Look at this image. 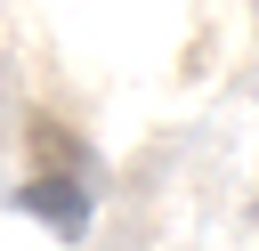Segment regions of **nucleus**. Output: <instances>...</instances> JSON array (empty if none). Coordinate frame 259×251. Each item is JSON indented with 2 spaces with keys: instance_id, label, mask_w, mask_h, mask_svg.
<instances>
[{
  "instance_id": "f257e3e1",
  "label": "nucleus",
  "mask_w": 259,
  "mask_h": 251,
  "mask_svg": "<svg viewBox=\"0 0 259 251\" xmlns=\"http://www.w3.org/2000/svg\"><path fill=\"white\" fill-rule=\"evenodd\" d=\"M16 211L40 219L49 235L81 243V235H89V170H81V162H40V170L16 186Z\"/></svg>"
}]
</instances>
